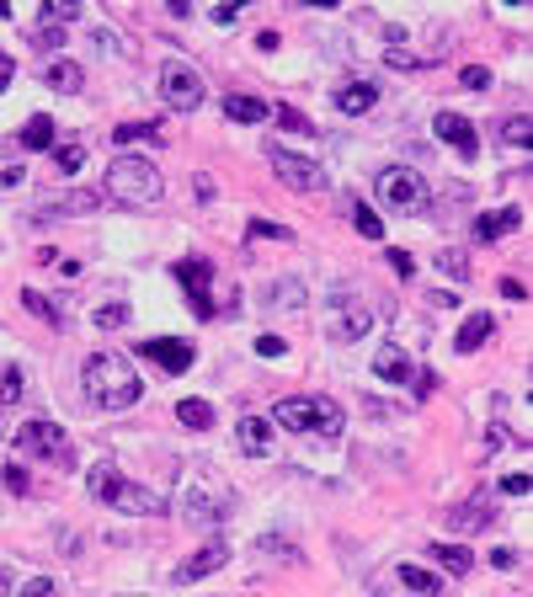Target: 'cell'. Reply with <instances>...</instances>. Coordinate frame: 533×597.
Listing matches in <instances>:
<instances>
[{
    "label": "cell",
    "mask_w": 533,
    "mask_h": 597,
    "mask_svg": "<svg viewBox=\"0 0 533 597\" xmlns=\"http://www.w3.org/2000/svg\"><path fill=\"white\" fill-rule=\"evenodd\" d=\"M85 395H91L101 411H128V406H139L144 379H139V368H133L123 352H96V358L85 363Z\"/></svg>",
    "instance_id": "obj_1"
},
{
    "label": "cell",
    "mask_w": 533,
    "mask_h": 597,
    "mask_svg": "<svg viewBox=\"0 0 533 597\" xmlns=\"http://www.w3.org/2000/svg\"><path fill=\"white\" fill-rule=\"evenodd\" d=\"M85 486H91V496H96L101 507H112V512H128V518H166V496L149 491V486H139V480H128V475L112 470V464H96V470L85 475Z\"/></svg>",
    "instance_id": "obj_2"
},
{
    "label": "cell",
    "mask_w": 533,
    "mask_h": 597,
    "mask_svg": "<svg viewBox=\"0 0 533 597\" xmlns=\"http://www.w3.org/2000/svg\"><path fill=\"white\" fill-rule=\"evenodd\" d=\"M107 192H112L123 208H149V203H160L166 182H160V165H155V160H144V155H117L112 171H107Z\"/></svg>",
    "instance_id": "obj_3"
},
{
    "label": "cell",
    "mask_w": 533,
    "mask_h": 597,
    "mask_svg": "<svg viewBox=\"0 0 533 597\" xmlns=\"http://www.w3.org/2000/svg\"><path fill=\"white\" fill-rule=\"evenodd\" d=\"M278 427L288 432H310V438H342L347 432V411L336 400H320V395H294V400H278Z\"/></svg>",
    "instance_id": "obj_4"
},
{
    "label": "cell",
    "mask_w": 533,
    "mask_h": 597,
    "mask_svg": "<svg viewBox=\"0 0 533 597\" xmlns=\"http://www.w3.org/2000/svg\"><path fill=\"white\" fill-rule=\"evenodd\" d=\"M16 454L21 459H53V464H69V432L59 422H27L16 427Z\"/></svg>",
    "instance_id": "obj_5"
},
{
    "label": "cell",
    "mask_w": 533,
    "mask_h": 597,
    "mask_svg": "<svg viewBox=\"0 0 533 597\" xmlns=\"http://www.w3.org/2000/svg\"><path fill=\"white\" fill-rule=\"evenodd\" d=\"M160 101L171 107V112H198L203 107V75L198 69H187V64H160Z\"/></svg>",
    "instance_id": "obj_6"
},
{
    "label": "cell",
    "mask_w": 533,
    "mask_h": 597,
    "mask_svg": "<svg viewBox=\"0 0 533 597\" xmlns=\"http://www.w3.org/2000/svg\"><path fill=\"white\" fill-rule=\"evenodd\" d=\"M379 198L390 208L416 214V208H427V176H416L411 165H390V171H379Z\"/></svg>",
    "instance_id": "obj_7"
},
{
    "label": "cell",
    "mask_w": 533,
    "mask_h": 597,
    "mask_svg": "<svg viewBox=\"0 0 533 597\" xmlns=\"http://www.w3.org/2000/svg\"><path fill=\"white\" fill-rule=\"evenodd\" d=\"M267 155H272V171L294 187V192H320L331 176H326V165L320 160H310V155H288L283 144H267Z\"/></svg>",
    "instance_id": "obj_8"
},
{
    "label": "cell",
    "mask_w": 533,
    "mask_h": 597,
    "mask_svg": "<svg viewBox=\"0 0 533 597\" xmlns=\"http://www.w3.org/2000/svg\"><path fill=\"white\" fill-rule=\"evenodd\" d=\"M176 278H182V288H187L192 315H198V320H214V299H208L214 267H208V262H198V256H187V262H176Z\"/></svg>",
    "instance_id": "obj_9"
},
{
    "label": "cell",
    "mask_w": 533,
    "mask_h": 597,
    "mask_svg": "<svg viewBox=\"0 0 533 597\" xmlns=\"http://www.w3.org/2000/svg\"><path fill=\"white\" fill-rule=\"evenodd\" d=\"M139 352L160 374H187L192 368V342H182V336H149V342H139Z\"/></svg>",
    "instance_id": "obj_10"
},
{
    "label": "cell",
    "mask_w": 533,
    "mask_h": 597,
    "mask_svg": "<svg viewBox=\"0 0 533 597\" xmlns=\"http://www.w3.org/2000/svg\"><path fill=\"white\" fill-rule=\"evenodd\" d=\"M432 133L448 144V149H459L464 160H475L481 155V139H475V123L470 117H459V112H438L432 117Z\"/></svg>",
    "instance_id": "obj_11"
},
{
    "label": "cell",
    "mask_w": 533,
    "mask_h": 597,
    "mask_svg": "<svg viewBox=\"0 0 533 597\" xmlns=\"http://www.w3.org/2000/svg\"><path fill=\"white\" fill-rule=\"evenodd\" d=\"M368 331H374V304L342 299V304H336V320H331V336H336V342H363Z\"/></svg>",
    "instance_id": "obj_12"
},
{
    "label": "cell",
    "mask_w": 533,
    "mask_h": 597,
    "mask_svg": "<svg viewBox=\"0 0 533 597\" xmlns=\"http://www.w3.org/2000/svg\"><path fill=\"white\" fill-rule=\"evenodd\" d=\"M230 566V550L224 545H203L198 555H187L176 571H171V582L176 587H192V582H203V577H214V571H224Z\"/></svg>",
    "instance_id": "obj_13"
},
{
    "label": "cell",
    "mask_w": 533,
    "mask_h": 597,
    "mask_svg": "<svg viewBox=\"0 0 533 597\" xmlns=\"http://www.w3.org/2000/svg\"><path fill=\"white\" fill-rule=\"evenodd\" d=\"M518 224H523V208H491V214L475 219V240H481V246H497V240L513 235Z\"/></svg>",
    "instance_id": "obj_14"
},
{
    "label": "cell",
    "mask_w": 533,
    "mask_h": 597,
    "mask_svg": "<svg viewBox=\"0 0 533 597\" xmlns=\"http://www.w3.org/2000/svg\"><path fill=\"white\" fill-rule=\"evenodd\" d=\"M448 528H454V534H486V528H491V502H486V496L459 502V507L448 512Z\"/></svg>",
    "instance_id": "obj_15"
},
{
    "label": "cell",
    "mask_w": 533,
    "mask_h": 597,
    "mask_svg": "<svg viewBox=\"0 0 533 597\" xmlns=\"http://www.w3.org/2000/svg\"><path fill=\"white\" fill-rule=\"evenodd\" d=\"M336 107H342L347 117H363V112L379 107V85H374V80H347V85L336 91Z\"/></svg>",
    "instance_id": "obj_16"
},
{
    "label": "cell",
    "mask_w": 533,
    "mask_h": 597,
    "mask_svg": "<svg viewBox=\"0 0 533 597\" xmlns=\"http://www.w3.org/2000/svg\"><path fill=\"white\" fill-rule=\"evenodd\" d=\"M374 374L390 379V384H411V379H416V363H411L400 347H379V352H374Z\"/></svg>",
    "instance_id": "obj_17"
},
{
    "label": "cell",
    "mask_w": 533,
    "mask_h": 597,
    "mask_svg": "<svg viewBox=\"0 0 533 597\" xmlns=\"http://www.w3.org/2000/svg\"><path fill=\"white\" fill-rule=\"evenodd\" d=\"M235 432H240V454H251V459H267V454H272V422L246 416Z\"/></svg>",
    "instance_id": "obj_18"
},
{
    "label": "cell",
    "mask_w": 533,
    "mask_h": 597,
    "mask_svg": "<svg viewBox=\"0 0 533 597\" xmlns=\"http://www.w3.org/2000/svg\"><path fill=\"white\" fill-rule=\"evenodd\" d=\"M91 208H101V192H69V198H59V203L37 208V214H32V224H48L53 214H91Z\"/></svg>",
    "instance_id": "obj_19"
},
{
    "label": "cell",
    "mask_w": 533,
    "mask_h": 597,
    "mask_svg": "<svg viewBox=\"0 0 533 597\" xmlns=\"http://www.w3.org/2000/svg\"><path fill=\"white\" fill-rule=\"evenodd\" d=\"M491 331H497V315H491V310H475V315H470V320L459 326L454 347H459V352H475V347H481V342H486Z\"/></svg>",
    "instance_id": "obj_20"
},
{
    "label": "cell",
    "mask_w": 533,
    "mask_h": 597,
    "mask_svg": "<svg viewBox=\"0 0 533 597\" xmlns=\"http://www.w3.org/2000/svg\"><path fill=\"white\" fill-rule=\"evenodd\" d=\"M400 582H406L416 597H443V577H432L427 566H411V561H406V566H400Z\"/></svg>",
    "instance_id": "obj_21"
},
{
    "label": "cell",
    "mask_w": 533,
    "mask_h": 597,
    "mask_svg": "<svg viewBox=\"0 0 533 597\" xmlns=\"http://www.w3.org/2000/svg\"><path fill=\"white\" fill-rule=\"evenodd\" d=\"M43 80H48V85H53V91H64V96H75V91H80V80H85V75H80V64H69V59H53V64H48V69H43Z\"/></svg>",
    "instance_id": "obj_22"
},
{
    "label": "cell",
    "mask_w": 533,
    "mask_h": 597,
    "mask_svg": "<svg viewBox=\"0 0 533 597\" xmlns=\"http://www.w3.org/2000/svg\"><path fill=\"white\" fill-rule=\"evenodd\" d=\"M160 133H166L160 123H117V128H112V144H117V149H123V144H160Z\"/></svg>",
    "instance_id": "obj_23"
},
{
    "label": "cell",
    "mask_w": 533,
    "mask_h": 597,
    "mask_svg": "<svg viewBox=\"0 0 533 597\" xmlns=\"http://www.w3.org/2000/svg\"><path fill=\"white\" fill-rule=\"evenodd\" d=\"M427 555H432V561H438V566H443V571H448V577H464V571H470V566H475V555H470V550H464V545H432V550H427Z\"/></svg>",
    "instance_id": "obj_24"
},
{
    "label": "cell",
    "mask_w": 533,
    "mask_h": 597,
    "mask_svg": "<svg viewBox=\"0 0 533 597\" xmlns=\"http://www.w3.org/2000/svg\"><path fill=\"white\" fill-rule=\"evenodd\" d=\"M224 117H235V123H262V117H267V101H262V96H224Z\"/></svg>",
    "instance_id": "obj_25"
},
{
    "label": "cell",
    "mask_w": 533,
    "mask_h": 597,
    "mask_svg": "<svg viewBox=\"0 0 533 597\" xmlns=\"http://www.w3.org/2000/svg\"><path fill=\"white\" fill-rule=\"evenodd\" d=\"M21 144H27V149H53V117H48V112L27 117V123H21Z\"/></svg>",
    "instance_id": "obj_26"
},
{
    "label": "cell",
    "mask_w": 533,
    "mask_h": 597,
    "mask_svg": "<svg viewBox=\"0 0 533 597\" xmlns=\"http://www.w3.org/2000/svg\"><path fill=\"white\" fill-rule=\"evenodd\" d=\"M352 230H358L363 240H384V219H379L363 198H352Z\"/></svg>",
    "instance_id": "obj_27"
},
{
    "label": "cell",
    "mask_w": 533,
    "mask_h": 597,
    "mask_svg": "<svg viewBox=\"0 0 533 597\" xmlns=\"http://www.w3.org/2000/svg\"><path fill=\"white\" fill-rule=\"evenodd\" d=\"M176 416H182V427H192V432H208V427H214V406H208V400H182Z\"/></svg>",
    "instance_id": "obj_28"
},
{
    "label": "cell",
    "mask_w": 533,
    "mask_h": 597,
    "mask_svg": "<svg viewBox=\"0 0 533 597\" xmlns=\"http://www.w3.org/2000/svg\"><path fill=\"white\" fill-rule=\"evenodd\" d=\"M267 299H272V310H299V304H304V283H294V278H288V283H272Z\"/></svg>",
    "instance_id": "obj_29"
},
{
    "label": "cell",
    "mask_w": 533,
    "mask_h": 597,
    "mask_svg": "<svg viewBox=\"0 0 533 597\" xmlns=\"http://www.w3.org/2000/svg\"><path fill=\"white\" fill-rule=\"evenodd\" d=\"M21 368H11V363H0V406H16L21 400Z\"/></svg>",
    "instance_id": "obj_30"
},
{
    "label": "cell",
    "mask_w": 533,
    "mask_h": 597,
    "mask_svg": "<svg viewBox=\"0 0 533 597\" xmlns=\"http://www.w3.org/2000/svg\"><path fill=\"white\" fill-rule=\"evenodd\" d=\"M502 139H507V144H518V149H529V139H533L529 112H513V117H507V128H502Z\"/></svg>",
    "instance_id": "obj_31"
},
{
    "label": "cell",
    "mask_w": 533,
    "mask_h": 597,
    "mask_svg": "<svg viewBox=\"0 0 533 597\" xmlns=\"http://www.w3.org/2000/svg\"><path fill=\"white\" fill-rule=\"evenodd\" d=\"M53 165H59L64 176H75V171L85 165V149H80V144H59V149H53Z\"/></svg>",
    "instance_id": "obj_32"
},
{
    "label": "cell",
    "mask_w": 533,
    "mask_h": 597,
    "mask_svg": "<svg viewBox=\"0 0 533 597\" xmlns=\"http://www.w3.org/2000/svg\"><path fill=\"white\" fill-rule=\"evenodd\" d=\"M21 304H27V310H32V315H43V320H48V326H64V315H59V310H53V299H43V294H32V288H27V294H21Z\"/></svg>",
    "instance_id": "obj_33"
},
{
    "label": "cell",
    "mask_w": 533,
    "mask_h": 597,
    "mask_svg": "<svg viewBox=\"0 0 533 597\" xmlns=\"http://www.w3.org/2000/svg\"><path fill=\"white\" fill-rule=\"evenodd\" d=\"M75 16H80V5H75V0H48V5H43V21H48V27L75 21Z\"/></svg>",
    "instance_id": "obj_34"
},
{
    "label": "cell",
    "mask_w": 533,
    "mask_h": 597,
    "mask_svg": "<svg viewBox=\"0 0 533 597\" xmlns=\"http://www.w3.org/2000/svg\"><path fill=\"white\" fill-rule=\"evenodd\" d=\"M246 235H251V240H294V235H288L283 224H272V219H251Z\"/></svg>",
    "instance_id": "obj_35"
},
{
    "label": "cell",
    "mask_w": 533,
    "mask_h": 597,
    "mask_svg": "<svg viewBox=\"0 0 533 597\" xmlns=\"http://www.w3.org/2000/svg\"><path fill=\"white\" fill-rule=\"evenodd\" d=\"M128 320H133L128 304H101V310H96V326H128Z\"/></svg>",
    "instance_id": "obj_36"
},
{
    "label": "cell",
    "mask_w": 533,
    "mask_h": 597,
    "mask_svg": "<svg viewBox=\"0 0 533 597\" xmlns=\"http://www.w3.org/2000/svg\"><path fill=\"white\" fill-rule=\"evenodd\" d=\"M438 267H443V272H448V278H459V283H464V278H470V262H464V256H459V251H443V256H438Z\"/></svg>",
    "instance_id": "obj_37"
},
{
    "label": "cell",
    "mask_w": 533,
    "mask_h": 597,
    "mask_svg": "<svg viewBox=\"0 0 533 597\" xmlns=\"http://www.w3.org/2000/svg\"><path fill=\"white\" fill-rule=\"evenodd\" d=\"M278 123H283V128H294V133H315V128H310V117H304V112H294V107H278Z\"/></svg>",
    "instance_id": "obj_38"
},
{
    "label": "cell",
    "mask_w": 533,
    "mask_h": 597,
    "mask_svg": "<svg viewBox=\"0 0 533 597\" xmlns=\"http://www.w3.org/2000/svg\"><path fill=\"white\" fill-rule=\"evenodd\" d=\"M384 59H390L395 69H427V59H416V53H406V48H390Z\"/></svg>",
    "instance_id": "obj_39"
},
{
    "label": "cell",
    "mask_w": 533,
    "mask_h": 597,
    "mask_svg": "<svg viewBox=\"0 0 533 597\" xmlns=\"http://www.w3.org/2000/svg\"><path fill=\"white\" fill-rule=\"evenodd\" d=\"M459 80H464L470 91H486V85H491V69H481V64H470V69H464Z\"/></svg>",
    "instance_id": "obj_40"
},
{
    "label": "cell",
    "mask_w": 533,
    "mask_h": 597,
    "mask_svg": "<svg viewBox=\"0 0 533 597\" xmlns=\"http://www.w3.org/2000/svg\"><path fill=\"white\" fill-rule=\"evenodd\" d=\"M390 267H395L400 278H416V262H411V251H400V246L390 251Z\"/></svg>",
    "instance_id": "obj_41"
},
{
    "label": "cell",
    "mask_w": 533,
    "mask_h": 597,
    "mask_svg": "<svg viewBox=\"0 0 533 597\" xmlns=\"http://www.w3.org/2000/svg\"><path fill=\"white\" fill-rule=\"evenodd\" d=\"M256 352H262V358H283L288 342H283V336H256Z\"/></svg>",
    "instance_id": "obj_42"
},
{
    "label": "cell",
    "mask_w": 533,
    "mask_h": 597,
    "mask_svg": "<svg viewBox=\"0 0 533 597\" xmlns=\"http://www.w3.org/2000/svg\"><path fill=\"white\" fill-rule=\"evenodd\" d=\"M0 475H5V486H11L16 496H27V470H21V464H5Z\"/></svg>",
    "instance_id": "obj_43"
},
{
    "label": "cell",
    "mask_w": 533,
    "mask_h": 597,
    "mask_svg": "<svg viewBox=\"0 0 533 597\" xmlns=\"http://www.w3.org/2000/svg\"><path fill=\"white\" fill-rule=\"evenodd\" d=\"M21 597H59V587H53L48 577H32V582L21 587Z\"/></svg>",
    "instance_id": "obj_44"
},
{
    "label": "cell",
    "mask_w": 533,
    "mask_h": 597,
    "mask_svg": "<svg viewBox=\"0 0 533 597\" xmlns=\"http://www.w3.org/2000/svg\"><path fill=\"white\" fill-rule=\"evenodd\" d=\"M529 475H502V491H507V496H529Z\"/></svg>",
    "instance_id": "obj_45"
},
{
    "label": "cell",
    "mask_w": 533,
    "mask_h": 597,
    "mask_svg": "<svg viewBox=\"0 0 533 597\" xmlns=\"http://www.w3.org/2000/svg\"><path fill=\"white\" fill-rule=\"evenodd\" d=\"M491 566H497V571H513V566H518V550H497Z\"/></svg>",
    "instance_id": "obj_46"
},
{
    "label": "cell",
    "mask_w": 533,
    "mask_h": 597,
    "mask_svg": "<svg viewBox=\"0 0 533 597\" xmlns=\"http://www.w3.org/2000/svg\"><path fill=\"white\" fill-rule=\"evenodd\" d=\"M37 43H43V48H59V43H64V32H59V27H43V32H37Z\"/></svg>",
    "instance_id": "obj_47"
},
{
    "label": "cell",
    "mask_w": 533,
    "mask_h": 597,
    "mask_svg": "<svg viewBox=\"0 0 533 597\" xmlns=\"http://www.w3.org/2000/svg\"><path fill=\"white\" fill-rule=\"evenodd\" d=\"M11 75H16V64H11V53H0V96H5V85H11Z\"/></svg>",
    "instance_id": "obj_48"
},
{
    "label": "cell",
    "mask_w": 533,
    "mask_h": 597,
    "mask_svg": "<svg viewBox=\"0 0 533 597\" xmlns=\"http://www.w3.org/2000/svg\"><path fill=\"white\" fill-rule=\"evenodd\" d=\"M502 294H507V299H523V294H529V288H523V283H518V278H502Z\"/></svg>",
    "instance_id": "obj_49"
},
{
    "label": "cell",
    "mask_w": 533,
    "mask_h": 597,
    "mask_svg": "<svg viewBox=\"0 0 533 597\" xmlns=\"http://www.w3.org/2000/svg\"><path fill=\"white\" fill-rule=\"evenodd\" d=\"M0 597H11V571L0 566Z\"/></svg>",
    "instance_id": "obj_50"
}]
</instances>
